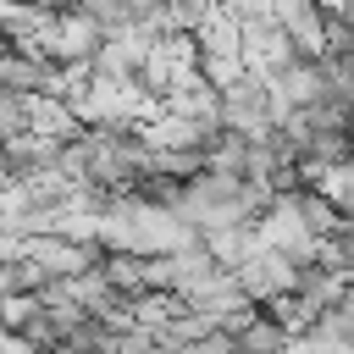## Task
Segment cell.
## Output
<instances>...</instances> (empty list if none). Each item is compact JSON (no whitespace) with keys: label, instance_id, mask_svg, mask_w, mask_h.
<instances>
[{"label":"cell","instance_id":"1","mask_svg":"<svg viewBox=\"0 0 354 354\" xmlns=\"http://www.w3.org/2000/svg\"><path fill=\"white\" fill-rule=\"evenodd\" d=\"M216 94H221V127L238 133V138H271L282 127V116H288L277 88H271V77H254V72H238Z\"/></svg>","mask_w":354,"mask_h":354},{"label":"cell","instance_id":"2","mask_svg":"<svg viewBox=\"0 0 354 354\" xmlns=\"http://www.w3.org/2000/svg\"><path fill=\"white\" fill-rule=\"evenodd\" d=\"M238 277V288L254 299V304H282V299H293L299 293V266L288 260V254H277V249H266V243H254V254L232 271Z\"/></svg>","mask_w":354,"mask_h":354},{"label":"cell","instance_id":"3","mask_svg":"<svg viewBox=\"0 0 354 354\" xmlns=\"http://www.w3.org/2000/svg\"><path fill=\"white\" fill-rule=\"evenodd\" d=\"M271 22L288 33V44H293L304 61H315V55L326 50V28H332V17H326L321 0H271Z\"/></svg>","mask_w":354,"mask_h":354},{"label":"cell","instance_id":"4","mask_svg":"<svg viewBox=\"0 0 354 354\" xmlns=\"http://www.w3.org/2000/svg\"><path fill=\"white\" fill-rule=\"evenodd\" d=\"M232 348H238V354H288V348H293V332H288L271 310H254V315L232 332Z\"/></svg>","mask_w":354,"mask_h":354}]
</instances>
